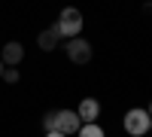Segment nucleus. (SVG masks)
<instances>
[{
	"mask_svg": "<svg viewBox=\"0 0 152 137\" xmlns=\"http://www.w3.org/2000/svg\"><path fill=\"white\" fill-rule=\"evenodd\" d=\"M55 116H58V110H49V113L43 116V131H46V134L55 131Z\"/></svg>",
	"mask_w": 152,
	"mask_h": 137,
	"instance_id": "9",
	"label": "nucleus"
},
{
	"mask_svg": "<svg viewBox=\"0 0 152 137\" xmlns=\"http://www.w3.org/2000/svg\"><path fill=\"white\" fill-rule=\"evenodd\" d=\"M58 40H61V34H58V24L46 28L40 37H37V43H40V49H43V52H52V49H58Z\"/></svg>",
	"mask_w": 152,
	"mask_h": 137,
	"instance_id": "7",
	"label": "nucleus"
},
{
	"mask_svg": "<svg viewBox=\"0 0 152 137\" xmlns=\"http://www.w3.org/2000/svg\"><path fill=\"white\" fill-rule=\"evenodd\" d=\"M79 128H82V122L76 116V110H58V116H55V131L58 134L70 137V134H79Z\"/></svg>",
	"mask_w": 152,
	"mask_h": 137,
	"instance_id": "3",
	"label": "nucleus"
},
{
	"mask_svg": "<svg viewBox=\"0 0 152 137\" xmlns=\"http://www.w3.org/2000/svg\"><path fill=\"white\" fill-rule=\"evenodd\" d=\"M149 125H152V119H149V113H146V110L134 107V110H128V113H125V131H128L131 137L146 134V131H149Z\"/></svg>",
	"mask_w": 152,
	"mask_h": 137,
	"instance_id": "2",
	"label": "nucleus"
},
{
	"mask_svg": "<svg viewBox=\"0 0 152 137\" xmlns=\"http://www.w3.org/2000/svg\"><path fill=\"white\" fill-rule=\"evenodd\" d=\"M76 116H79L82 125H94V119L100 116V104L94 101V97H85V101L79 104V110H76Z\"/></svg>",
	"mask_w": 152,
	"mask_h": 137,
	"instance_id": "5",
	"label": "nucleus"
},
{
	"mask_svg": "<svg viewBox=\"0 0 152 137\" xmlns=\"http://www.w3.org/2000/svg\"><path fill=\"white\" fill-rule=\"evenodd\" d=\"M146 113H149V119H152V104H149V110H146Z\"/></svg>",
	"mask_w": 152,
	"mask_h": 137,
	"instance_id": "13",
	"label": "nucleus"
},
{
	"mask_svg": "<svg viewBox=\"0 0 152 137\" xmlns=\"http://www.w3.org/2000/svg\"><path fill=\"white\" fill-rule=\"evenodd\" d=\"M18 76H21V73H18V67H9V70H3V79H6V82H18Z\"/></svg>",
	"mask_w": 152,
	"mask_h": 137,
	"instance_id": "10",
	"label": "nucleus"
},
{
	"mask_svg": "<svg viewBox=\"0 0 152 137\" xmlns=\"http://www.w3.org/2000/svg\"><path fill=\"white\" fill-rule=\"evenodd\" d=\"M21 58H24V46H21V43H6V46H3V55H0V61H3V64L18 67Z\"/></svg>",
	"mask_w": 152,
	"mask_h": 137,
	"instance_id": "6",
	"label": "nucleus"
},
{
	"mask_svg": "<svg viewBox=\"0 0 152 137\" xmlns=\"http://www.w3.org/2000/svg\"><path fill=\"white\" fill-rule=\"evenodd\" d=\"M79 137H107V134H104L100 125H82L79 128Z\"/></svg>",
	"mask_w": 152,
	"mask_h": 137,
	"instance_id": "8",
	"label": "nucleus"
},
{
	"mask_svg": "<svg viewBox=\"0 0 152 137\" xmlns=\"http://www.w3.org/2000/svg\"><path fill=\"white\" fill-rule=\"evenodd\" d=\"M46 137H64V134H58V131H52V134H46Z\"/></svg>",
	"mask_w": 152,
	"mask_h": 137,
	"instance_id": "11",
	"label": "nucleus"
},
{
	"mask_svg": "<svg viewBox=\"0 0 152 137\" xmlns=\"http://www.w3.org/2000/svg\"><path fill=\"white\" fill-rule=\"evenodd\" d=\"M55 24H58V34H61V37L76 40V37H79V31H82V12H79V9H73V6H67Z\"/></svg>",
	"mask_w": 152,
	"mask_h": 137,
	"instance_id": "1",
	"label": "nucleus"
},
{
	"mask_svg": "<svg viewBox=\"0 0 152 137\" xmlns=\"http://www.w3.org/2000/svg\"><path fill=\"white\" fill-rule=\"evenodd\" d=\"M94 55L91 43H85L82 37H76V40H67V58L73 61V64H88Z\"/></svg>",
	"mask_w": 152,
	"mask_h": 137,
	"instance_id": "4",
	"label": "nucleus"
},
{
	"mask_svg": "<svg viewBox=\"0 0 152 137\" xmlns=\"http://www.w3.org/2000/svg\"><path fill=\"white\" fill-rule=\"evenodd\" d=\"M0 79H3V61H0Z\"/></svg>",
	"mask_w": 152,
	"mask_h": 137,
	"instance_id": "12",
	"label": "nucleus"
},
{
	"mask_svg": "<svg viewBox=\"0 0 152 137\" xmlns=\"http://www.w3.org/2000/svg\"><path fill=\"white\" fill-rule=\"evenodd\" d=\"M149 131H152V125H149Z\"/></svg>",
	"mask_w": 152,
	"mask_h": 137,
	"instance_id": "14",
	"label": "nucleus"
}]
</instances>
